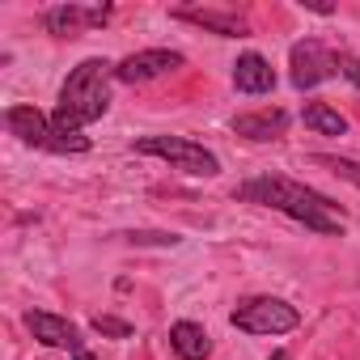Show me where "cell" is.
Returning <instances> with one entry per match:
<instances>
[{
    "instance_id": "cell-1",
    "label": "cell",
    "mask_w": 360,
    "mask_h": 360,
    "mask_svg": "<svg viewBox=\"0 0 360 360\" xmlns=\"http://www.w3.org/2000/svg\"><path fill=\"white\" fill-rule=\"evenodd\" d=\"M238 200L246 204H263V208H276L292 221H301L305 229L314 233H343V208L335 200H326L322 191L297 183V178H284V174H263V178H250V183L238 187Z\"/></svg>"
},
{
    "instance_id": "cell-2",
    "label": "cell",
    "mask_w": 360,
    "mask_h": 360,
    "mask_svg": "<svg viewBox=\"0 0 360 360\" xmlns=\"http://www.w3.org/2000/svg\"><path fill=\"white\" fill-rule=\"evenodd\" d=\"M110 77H115V64H106V60L77 64L72 77L60 89V102H56V115L51 119L64 131H81L85 123L102 119L110 110Z\"/></svg>"
},
{
    "instance_id": "cell-3",
    "label": "cell",
    "mask_w": 360,
    "mask_h": 360,
    "mask_svg": "<svg viewBox=\"0 0 360 360\" xmlns=\"http://www.w3.org/2000/svg\"><path fill=\"white\" fill-rule=\"evenodd\" d=\"M5 123L18 140L34 144V148H47V153H85L89 148V136L81 131H64L56 119H47L43 110L34 106H9L5 110Z\"/></svg>"
},
{
    "instance_id": "cell-4",
    "label": "cell",
    "mask_w": 360,
    "mask_h": 360,
    "mask_svg": "<svg viewBox=\"0 0 360 360\" xmlns=\"http://www.w3.org/2000/svg\"><path fill=\"white\" fill-rule=\"evenodd\" d=\"M136 148H140V153H148V157L169 161L174 169H183V174H200V178L221 174L217 153H208L204 144H195V140H187V136H140V140H136Z\"/></svg>"
},
{
    "instance_id": "cell-5",
    "label": "cell",
    "mask_w": 360,
    "mask_h": 360,
    "mask_svg": "<svg viewBox=\"0 0 360 360\" xmlns=\"http://www.w3.org/2000/svg\"><path fill=\"white\" fill-rule=\"evenodd\" d=\"M229 322L238 330H246V335H284V330H292L301 322V314L280 297H246L229 314Z\"/></svg>"
},
{
    "instance_id": "cell-6",
    "label": "cell",
    "mask_w": 360,
    "mask_h": 360,
    "mask_svg": "<svg viewBox=\"0 0 360 360\" xmlns=\"http://www.w3.org/2000/svg\"><path fill=\"white\" fill-rule=\"evenodd\" d=\"M288 68H292V85L297 89H314L322 81H330L339 72V56H330L318 39H305L288 51Z\"/></svg>"
},
{
    "instance_id": "cell-7",
    "label": "cell",
    "mask_w": 360,
    "mask_h": 360,
    "mask_svg": "<svg viewBox=\"0 0 360 360\" xmlns=\"http://www.w3.org/2000/svg\"><path fill=\"white\" fill-rule=\"evenodd\" d=\"M174 68H183V56L178 51H165V47H153V51H136L127 56L123 64H115V81L123 85H144V81H157Z\"/></svg>"
},
{
    "instance_id": "cell-8",
    "label": "cell",
    "mask_w": 360,
    "mask_h": 360,
    "mask_svg": "<svg viewBox=\"0 0 360 360\" xmlns=\"http://www.w3.org/2000/svg\"><path fill=\"white\" fill-rule=\"evenodd\" d=\"M26 326H30V335H34L39 343H47V347H68L72 356L85 352V347H81V330H77L68 318H60V314L30 309V314H26Z\"/></svg>"
},
{
    "instance_id": "cell-9",
    "label": "cell",
    "mask_w": 360,
    "mask_h": 360,
    "mask_svg": "<svg viewBox=\"0 0 360 360\" xmlns=\"http://www.w3.org/2000/svg\"><path fill=\"white\" fill-rule=\"evenodd\" d=\"M110 18V9H81V5H60V9H47V30L51 34H60V39H72V34H81V30H89V26H102Z\"/></svg>"
},
{
    "instance_id": "cell-10",
    "label": "cell",
    "mask_w": 360,
    "mask_h": 360,
    "mask_svg": "<svg viewBox=\"0 0 360 360\" xmlns=\"http://www.w3.org/2000/svg\"><path fill=\"white\" fill-rule=\"evenodd\" d=\"M174 18H178V22H191V26H204V30H212V34H221V39H246V34H250L246 18L225 13V9H174Z\"/></svg>"
},
{
    "instance_id": "cell-11",
    "label": "cell",
    "mask_w": 360,
    "mask_h": 360,
    "mask_svg": "<svg viewBox=\"0 0 360 360\" xmlns=\"http://www.w3.org/2000/svg\"><path fill=\"white\" fill-rule=\"evenodd\" d=\"M233 85H238V94H271L276 72H271V64H267L259 51H246V56L233 64Z\"/></svg>"
},
{
    "instance_id": "cell-12",
    "label": "cell",
    "mask_w": 360,
    "mask_h": 360,
    "mask_svg": "<svg viewBox=\"0 0 360 360\" xmlns=\"http://www.w3.org/2000/svg\"><path fill=\"white\" fill-rule=\"evenodd\" d=\"M288 127V115L280 106H267V110H255V115H238L233 119V131L246 136V140H280Z\"/></svg>"
},
{
    "instance_id": "cell-13",
    "label": "cell",
    "mask_w": 360,
    "mask_h": 360,
    "mask_svg": "<svg viewBox=\"0 0 360 360\" xmlns=\"http://www.w3.org/2000/svg\"><path fill=\"white\" fill-rule=\"evenodd\" d=\"M169 347L183 356V360H208L212 352V339L200 322H174L169 326Z\"/></svg>"
},
{
    "instance_id": "cell-14",
    "label": "cell",
    "mask_w": 360,
    "mask_h": 360,
    "mask_svg": "<svg viewBox=\"0 0 360 360\" xmlns=\"http://www.w3.org/2000/svg\"><path fill=\"white\" fill-rule=\"evenodd\" d=\"M301 119H305V127L318 131V136H343V131H347V119H343L339 110H330L326 102H305Z\"/></svg>"
},
{
    "instance_id": "cell-15",
    "label": "cell",
    "mask_w": 360,
    "mask_h": 360,
    "mask_svg": "<svg viewBox=\"0 0 360 360\" xmlns=\"http://www.w3.org/2000/svg\"><path fill=\"white\" fill-rule=\"evenodd\" d=\"M318 165H326L330 174H339V178H347L352 187H360V161H347V157H326V153H318L314 157Z\"/></svg>"
},
{
    "instance_id": "cell-16",
    "label": "cell",
    "mask_w": 360,
    "mask_h": 360,
    "mask_svg": "<svg viewBox=\"0 0 360 360\" xmlns=\"http://www.w3.org/2000/svg\"><path fill=\"white\" fill-rule=\"evenodd\" d=\"M94 330H98V335H110V339H127V335H131V322H123V318H115V314H98V318H94Z\"/></svg>"
},
{
    "instance_id": "cell-17",
    "label": "cell",
    "mask_w": 360,
    "mask_h": 360,
    "mask_svg": "<svg viewBox=\"0 0 360 360\" xmlns=\"http://www.w3.org/2000/svg\"><path fill=\"white\" fill-rule=\"evenodd\" d=\"M339 72L360 89V60H356V56H339Z\"/></svg>"
},
{
    "instance_id": "cell-18",
    "label": "cell",
    "mask_w": 360,
    "mask_h": 360,
    "mask_svg": "<svg viewBox=\"0 0 360 360\" xmlns=\"http://www.w3.org/2000/svg\"><path fill=\"white\" fill-rule=\"evenodd\" d=\"M271 360H292V356L288 352H271Z\"/></svg>"
},
{
    "instance_id": "cell-19",
    "label": "cell",
    "mask_w": 360,
    "mask_h": 360,
    "mask_svg": "<svg viewBox=\"0 0 360 360\" xmlns=\"http://www.w3.org/2000/svg\"><path fill=\"white\" fill-rule=\"evenodd\" d=\"M72 360H94V356H89V352H77V356H72Z\"/></svg>"
}]
</instances>
